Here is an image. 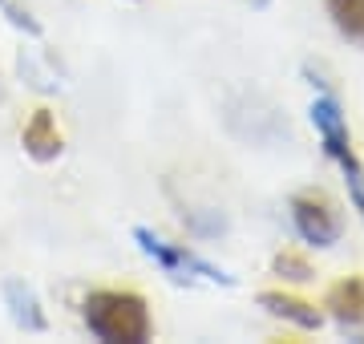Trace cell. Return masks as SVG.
I'll return each mask as SVG.
<instances>
[{
	"instance_id": "obj_1",
	"label": "cell",
	"mask_w": 364,
	"mask_h": 344,
	"mask_svg": "<svg viewBox=\"0 0 364 344\" xmlns=\"http://www.w3.org/2000/svg\"><path fill=\"white\" fill-rule=\"evenodd\" d=\"M85 328L105 344H146L150 340V308L138 291H117V288H102L90 291L85 304H81Z\"/></svg>"
},
{
	"instance_id": "obj_2",
	"label": "cell",
	"mask_w": 364,
	"mask_h": 344,
	"mask_svg": "<svg viewBox=\"0 0 364 344\" xmlns=\"http://www.w3.org/2000/svg\"><path fill=\"white\" fill-rule=\"evenodd\" d=\"M312 126L324 142V154L344 171V183H348V199L356 203V211L364 215V166L352 150V138H348V126H344V114L332 97H316L312 102Z\"/></svg>"
},
{
	"instance_id": "obj_3",
	"label": "cell",
	"mask_w": 364,
	"mask_h": 344,
	"mask_svg": "<svg viewBox=\"0 0 364 344\" xmlns=\"http://www.w3.org/2000/svg\"><path fill=\"white\" fill-rule=\"evenodd\" d=\"M134 239H138V247H142L150 259H154L166 276H178V279H186L191 272L195 276H207V279H219V284H231V276L223 272V267H215V264H207V259H198L195 252H186V247H174V243H166L162 235H154L150 227H134Z\"/></svg>"
},
{
	"instance_id": "obj_4",
	"label": "cell",
	"mask_w": 364,
	"mask_h": 344,
	"mask_svg": "<svg viewBox=\"0 0 364 344\" xmlns=\"http://www.w3.org/2000/svg\"><path fill=\"white\" fill-rule=\"evenodd\" d=\"M291 223H296L299 239L312 243V247H332L340 239V215L320 190H308V195L291 199Z\"/></svg>"
},
{
	"instance_id": "obj_5",
	"label": "cell",
	"mask_w": 364,
	"mask_h": 344,
	"mask_svg": "<svg viewBox=\"0 0 364 344\" xmlns=\"http://www.w3.org/2000/svg\"><path fill=\"white\" fill-rule=\"evenodd\" d=\"M21 142H25V154L33 162H53L61 154V130H57V122H53L49 109H33V118L28 126L21 130Z\"/></svg>"
},
{
	"instance_id": "obj_6",
	"label": "cell",
	"mask_w": 364,
	"mask_h": 344,
	"mask_svg": "<svg viewBox=\"0 0 364 344\" xmlns=\"http://www.w3.org/2000/svg\"><path fill=\"white\" fill-rule=\"evenodd\" d=\"M324 308H328V316L336 320V324H344V328L364 324V284L360 279H340V284H332V291L324 296Z\"/></svg>"
},
{
	"instance_id": "obj_7",
	"label": "cell",
	"mask_w": 364,
	"mask_h": 344,
	"mask_svg": "<svg viewBox=\"0 0 364 344\" xmlns=\"http://www.w3.org/2000/svg\"><path fill=\"white\" fill-rule=\"evenodd\" d=\"M259 308H267V312L279 316V320H291L299 328H320V324H324L320 308L308 304V300H299V296H287V291H263Z\"/></svg>"
},
{
	"instance_id": "obj_8",
	"label": "cell",
	"mask_w": 364,
	"mask_h": 344,
	"mask_svg": "<svg viewBox=\"0 0 364 344\" xmlns=\"http://www.w3.org/2000/svg\"><path fill=\"white\" fill-rule=\"evenodd\" d=\"M324 9L340 37L364 49V0H324Z\"/></svg>"
},
{
	"instance_id": "obj_9",
	"label": "cell",
	"mask_w": 364,
	"mask_h": 344,
	"mask_svg": "<svg viewBox=\"0 0 364 344\" xmlns=\"http://www.w3.org/2000/svg\"><path fill=\"white\" fill-rule=\"evenodd\" d=\"M4 296H9L13 320L21 324V328H28V332H45V312H41V304H37V296H33V288H25L21 279H9Z\"/></svg>"
},
{
	"instance_id": "obj_10",
	"label": "cell",
	"mask_w": 364,
	"mask_h": 344,
	"mask_svg": "<svg viewBox=\"0 0 364 344\" xmlns=\"http://www.w3.org/2000/svg\"><path fill=\"white\" fill-rule=\"evenodd\" d=\"M275 276L291 279V284H304V279H312V264L291 255V252H284V255H275Z\"/></svg>"
}]
</instances>
